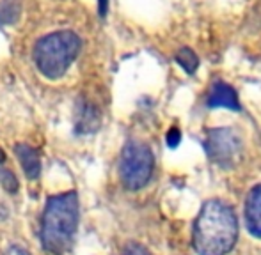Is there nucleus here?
<instances>
[{
	"instance_id": "obj_4",
	"label": "nucleus",
	"mask_w": 261,
	"mask_h": 255,
	"mask_svg": "<svg viewBox=\"0 0 261 255\" xmlns=\"http://www.w3.org/2000/svg\"><path fill=\"white\" fill-rule=\"evenodd\" d=\"M155 169L153 151L142 142H128L121 151L119 176L128 190H141L149 183Z\"/></svg>"
},
{
	"instance_id": "obj_3",
	"label": "nucleus",
	"mask_w": 261,
	"mask_h": 255,
	"mask_svg": "<svg viewBox=\"0 0 261 255\" xmlns=\"http://www.w3.org/2000/svg\"><path fill=\"white\" fill-rule=\"evenodd\" d=\"M82 39L71 30H59L41 38L36 43L34 60L39 71L50 80H57L64 76L73 60L76 59Z\"/></svg>"
},
{
	"instance_id": "obj_16",
	"label": "nucleus",
	"mask_w": 261,
	"mask_h": 255,
	"mask_svg": "<svg viewBox=\"0 0 261 255\" xmlns=\"http://www.w3.org/2000/svg\"><path fill=\"white\" fill-rule=\"evenodd\" d=\"M98 11H100V16L105 18L109 11V0H98Z\"/></svg>"
},
{
	"instance_id": "obj_6",
	"label": "nucleus",
	"mask_w": 261,
	"mask_h": 255,
	"mask_svg": "<svg viewBox=\"0 0 261 255\" xmlns=\"http://www.w3.org/2000/svg\"><path fill=\"white\" fill-rule=\"evenodd\" d=\"M210 108H229V110H240L237 90L224 82H215L212 85L208 96Z\"/></svg>"
},
{
	"instance_id": "obj_5",
	"label": "nucleus",
	"mask_w": 261,
	"mask_h": 255,
	"mask_svg": "<svg viewBox=\"0 0 261 255\" xmlns=\"http://www.w3.org/2000/svg\"><path fill=\"white\" fill-rule=\"evenodd\" d=\"M208 158L215 165L222 169H233L242 156V144L240 135L231 128H213L206 133L204 140Z\"/></svg>"
},
{
	"instance_id": "obj_2",
	"label": "nucleus",
	"mask_w": 261,
	"mask_h": 255,
	"mask_svg": "<svg viewBox=\"0 0 261 255\" xmlns=\"http://www.w3.org/2000/svg\"><path fill=\"white\" fill-rule=\"evenodd\" d=\"M79 225L76 193H61L46 202L41 224V243L46 252L62 255L69 250Z\"/></svg>"
},
{
	"instance_id": "obj_14",
	"label": "nucleus",
	"mask_w": 261,
	"mask_h": 255,
	"mask_svg": "<svg viewBox=\"0 0 261 255\" xmlns=\"http://www.w3.org/2000/svg\"><path fill=\"white\" fill-rule=\"evenodd\" d=\"M123 255H151L148 252V250L144 248L142 245H137V243H132V245L126 246V250H124Z\"/></svg>"
},
{
	"instance_id": "obj_17",
	"label": "nucleus",
	"mask_w": 261,
	"mask_h": 255,
	"mask_svg": "<svg viewBox=\"0 0 261 255\" xmlns=\"http://www.w3.org/2000/svg\"><path fill=\"white\" fill-rule=\"evenodd\" d=\"M6 160V154H4V151H0V162H4Z\"/></svg>"
},
{
	"instance_id": "obj_7",
	"label": "nucleus",
	"mask_w": 261,
	"mask_h": 255,
	"mask_svg": "<svg viewBox=\"0 0 261 255\" xmlns=\"http://www.w3.org/2000/svg\"><path fill=\"white\" fill-rule=\"evenodd\" d=\"M245 224L254 238H261V184H256L245 202Z\"/></svg>"
},
{
	"instance_id": "obj_8",
	"label": "nucleus",
	"mask_w": 261,
	"mask_h": 255,
	"mask_svg": "<svg viewBox=\"0 0 261 255\" xmlns=\"http://www.w3.org/2000/svg\"><path fill=\"white\" fill-rule=\"evenodd\" d=\"M75 122L79 133H91V131H96L100 126L101 114L94 105L87 103V101H80L75 114Z\"/></svg>"
},
{
	"instance_id": "obj_9",
	"label": "nucleus",
	"mask_w": 261,
	"mask_h": 255,
	"mask_svg": "<svg viewBox=\"0 0 261 255\" xmlns=\"http://www.w3.org/2000/svg\"><path fill=\"white\" fill-rule=\"evenodd\" d=\"M18 160H20V165L23 169L25 176L29 179H38L39 174H41V160H39V152L34 147L27 144H18L14 147Z\"/></svg>"
},
{
	"instance_id": "obj_15",
	"label": "nucleus",
	"mask_w": 261,
	"mask_h": 255,
	"mask_svg": "<svg viewBox=\"0 0 261 255\" xmlns=\"http://www.w3.org/2000/svg\"><path fill=\"white\" fill-rule=\"evenodd\" d=\"M4 255H29L27 250L20 248V246H11V248H7Z\"/></svg>"
},
{
	"instance_id": "obj_11",
	"label": "nucleus",
	"mask_w": 261,
	"mask_h": 255,
	"mask_svg": "<svg viewBox=\"0 0 261 255\" xmlns=\"http://www.w3.org/2000/svg\"><path fill=\"white\" fill-rule=\"evenodd\" d=\"M18 18V6L14 0H2L0 4V21L2 23H13Z\"/></svg>"
},
{
	"instance_id": "obj_10",
	"label": "nucleus",
	"mask_w": 261,
	"mask_h": 255,
	"mask_svg": "<svg viewBox=\"0 0 261 255\" xmlns=\"http://www.w3.org/2000/svg\"><path fill=\"white\" fill-rule=\"evenodd\" d=\"M176 62L181 66L189 75H194L199 68V57L196 55V52L190 48H179L178 53H176Z\"/></svg>"
},
{
	"instance_id": "obj_13",
	"label": "nucleus",
	"mask_w": 261,
	"mask_h": 255,
	"mask_svg": "<svg viewBox=\"0 0 261 255\" xmlns=\"http://www.w3.org/2000/svg\"><path fill=\"white\" fill-rule=\"evenodd\" d=\"M179 142H181V131H179L178 128H171V130L167 131V144H169V147H176Z\"/></svg>"
},
{
	"instance_id": "obj_12",
	"label": "nucleus",
	"mask_w": 261,
	"mask_h": 255,
	"mask_svg": "<svg viewBox=\"0 0 261 255\" xmlns=\"http://www.w3.org/2000/svg\"><path fill=\"white\" fill-rule=\"evenodd\" d=\"M0 184L9 193H14L18 190V179L11 170H0Z\"/></svg>"
},
{
	"instance_id": "obj_1",
	"label": "nucleus",
	"mask_w": 261,
	"mask_h": 255,
	"mask_svg": "<svg viewBox=\"0 0 261 255\" xmlns=\"http://www.w3.org/2000/svg\"><path fill=\"white\" fill-rule=\"evenodd\" d=\"M238 220L233 207L219 199L203 204L192 231L197 255H227L237 245Z\"/></svg>"
}]
</instances>
